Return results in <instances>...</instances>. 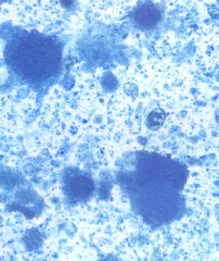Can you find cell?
Masks as SVG:
<instances>
[{
  "mask_svg": "<svg viewBox=\"0 0 219 261\" xmlns=\"http://www.w3.org/2000/svg\"><path fill=\"white\" fill-rule=\"evenodd\" d=\"M64 189L71 198L85 200L92 195L95 184L87 175L75 170H69V172L64 175Z\"/></svg>",
  "mask_w": 219,
  "mask_h": 261,
  "instance_id": "7a4b0ae2",
  "label": "cell"
},
{
  "mask_svg": "<svg viewBox=\"0 0 219 261\" xmlns=\"http://www.w3.org/2000/svg\"><path fill=\"white\" fill-rule=\"evenodd\" d=\"M133 19L136 25L142 30L155 28L162 20L159 8L151 3H143L138 6L133 12Z\"/></svg>",
  "mask_w": 219,
  "mask_h": 261,
  "instance_id": "3957f363",
  "label": "cell"
},
{
  "mask_svg": "<svg viewBox=\"0 0 219 261\" xmlns=\"http://www.w3.org/2000/svg\"><path fill=\"white\" fill-rule=\"evenodd\" d=\"M166 118H167L166 112L163 109L157 108V109L152 110L148 114L147 120H145V124H147L148 128H150L152 130H157L163 126Z\"/></svg>",
  "mask_w": 219,
  "mask_h": 261,
  "instance_id": "277c9868",
  "label": "cell"
},
{
  "mask_svg": "<svg viewBox=\"0 0 219 261\" xmlns=\"http://www.w3.org/2000/svg\"><path fill=\"white\" fill-rule=\"evenodd\" d=\"M25 241L26 245L29 248H37L40 246V243H42V238H40V234L35 231V230H30L26 235H25Z\"/></svg>",
  "mask_w": 219,
  "mask_h": 261,
  "instance_id": "5b68a950",
  "label": "cell"
},
{
  "mask_svg": "<svg viewBox=\"0 0 219 261\" xmlns=\"http://www.w3.org/2000/svg\"><path fill=\"white\" fill-rule=\"evenodd\" d=\"M61 5H62L63 7H66V8H68V7L72 6V5H73V3H72V2H70V3H61Z\"/></svg>",
  "mask_w": 219,
  "mask_h": 261,
  "instance_id": "8992f818",
  "label": "cell"
},
{
  "mask_svg": "<svg viewBox=\"0 0 219 261\" xmlns=\"http://www.w3.org/2000/svg\"><path fill=\"white\" fill-rule=\"evenodd\" d=\"M7 56L8 62L22 76L38 81L58 72L62 53L52 38L33 32L24 33L9 44Z\"/></svg>",
  "mask_w": 219,
  "mask_h": 261,
  "instance_id": "6da1fadb",
  "label": "cell"
}]
</instances>
